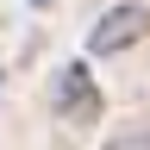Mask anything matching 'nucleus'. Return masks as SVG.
Listing matches in <instances>:
<instances>
[{"label":"nucleus","instance_id":"nucleus-1","mask_svg":"<svg viewBox=\"0 0 150 150\" xmlns=\"http://www.w3.org/2000/svg\"><path fill=\"white\" fill-rule=\"evenodd\" d=\"M144 38H150V6L144 0H119V6H106L88 25V56H125Z\"/></svg>","mask_w":150,"mask_h":150},{"label":"nucleus","instance_id":"nucleus-2","mask_svg":"<svg viewBox=\"0 0 150 150\" xmlns=\"http://www.w3.org/2000/svg\"><path fill=\"white\" fill-rule=\"evenodd\" d=\"M50 106H56V119L63 125H100V81L88 75V63H63L56 69V81H50Z\"/></svg>","mask_w":150,"mask_h":150},{"label":"nucleus","instance_id":"nucleus-3","mask_svg":"<svg viewBox=\"0 0 150 150\" xmlns=\"http://www.w3.org/2000/svg\"><path fill=\"white\" fill-rule=\"evenodd\" d=\"M100 150H150V119H138V125H125V131H112V138H106Z\"/></svg>","mask_w":150,"mask_h":150},{"label":"nucleus","instance_id":"nucleus-4","mask_svg":"<svg viewBox=\"0 0 150 150\" xmlns=\"http://www.w3.org/2000/svg\"><path fill=\"white\" fill-rule=\"evenodd\" d=\"M31 6H56V0H31Z\"/></svg>","mask_w":150,"mask_h":150}]
</instances>
